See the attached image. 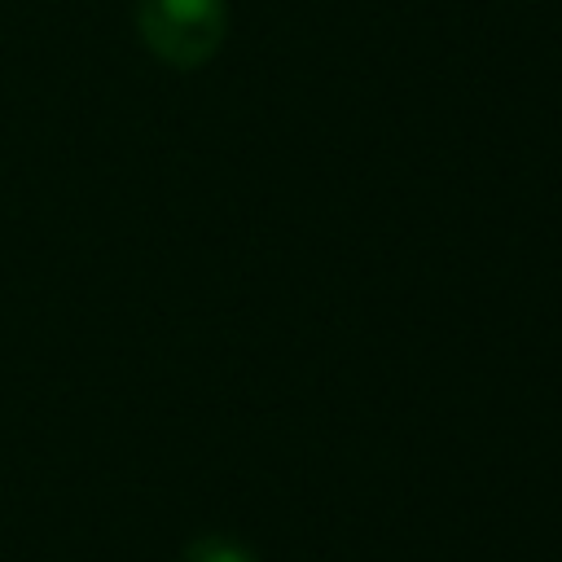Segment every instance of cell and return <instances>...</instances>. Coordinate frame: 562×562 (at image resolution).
I'll return each mask as SVG.
<instances>
[{
  "label": "cell",
  "mask_w": 562,
  "mask_h": 562,
  "mask_svg": "<svg viewBox=\"0 0 562 562\" xmlns=\"http://www.w3.org/2000/svg\"><path fill=\"white\" fill-rule=\"evenodd\" d=\"M180 562H259V553L246 540H237V536L206 531V536H193L184 544V558Z\"/></svg>",
  "instance_id": "cell-2"
},
{
  "label": "cell",
  "mask_w": 562,
  "mask_h": 562,
  "mask_svg": "<svg viewBox=\"0 0 562 562\" xmlns=\"http://www.w3.org/2000/svg\"><path fill=\"white\" fill-rule=\"evenodd\" d=\"M136 31L158 61L198 70L228 35V0H136Z\"/></svg>",
  "instance_id": "cell-1"
}]
</instances>
